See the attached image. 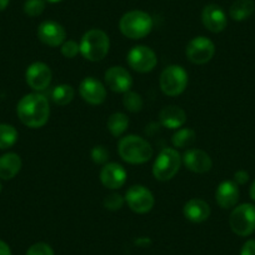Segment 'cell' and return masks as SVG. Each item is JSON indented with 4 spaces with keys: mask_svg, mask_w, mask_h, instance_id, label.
Here are the masks:
<instances>
[{
    "mask_svg": "<svg viewBox=\"0 0 255 255\" xmlns=\"http://www.w3.org/2000/svg\"><path fill=\"white\" fill-rule=\"evenodd\" d=\"M19 120L30 129H39L48 123L50 118V104L41 93H29L24 95L16 105Z\"/></svg>",
    "mask_w": 255,
    "mask_h": 255,
    "instance_id": "cell-1",
    "label": "cell"
},
{
    "mask_svg": "<svg viewBox=\"0 0 255 255\" xmlns=\"http://www.w3.org/2000/svg\"><path fill=\"white\" fill-rule=\"evenodd\" d=\"M118 153L125 163L139 165L150 160L153 156V148L146 139L130 134L119 139Z\"/></svg>",
    "mask_w": 255,
    "mask_h": 255,
    "instance_id": "cell-2",
    "label": "cell"
},
{
    "mask_svg": "<svg viewBox=\"0 0 255 255\" xmlns=\"http://www.w3.org/2000/svg\"><path fill=\"white\" fill-rule=\"evenodd\" d=\"M80 54L87 60L102 61L110 50L109 35L102 29H90L80 39Z\"/></svg>",
    "mask_w": 255,
    "mask_h": 255,
    "instance_id": "cell-3",
    "label": "cell"
},
{
    "mask_svg": "<svg viewBox=\"0 0 255 255\" xmlns=\"http://www.w3.org/2000/svg\"><path fill=\"white\" fill-rule=\"evenodd\" d=\"M153 18L143 10L128 11L119 20L122 34L131 40H139L148 36L153 30Z\"/></svg>",
    "mask_w": 255,
    "mask_h": 255,
    "instance_id": "cell-4",
    "label": "cell"
},
{
    "mask_svg": "<svg viewBox=\"0 0 255 255\" xmlns=\"http://www.w3.org/2000/svg\"><path fill=\"white\" fill-rule=\"evenodd\" d=\"M183 164L180 153L175 148H164L159 151L153 164V175L159 181L171 180Z\"/></svg>",
    "mask_w": 255,
    "mask_h": 255,
    "instance_id": "cell-5",
    "label": "cell"
},
{
    "mask_svg": "<svg viewBox=\"0 0 255 255\" xmlns=\"http://www.w3.org/2000/svg\"><path fill=\"white\" fill-rule=\"evenodd\" d=\"M189 77L186 70L181 65H169L161 72L159 85L161 92L168 97H178L185 92L188 87Z\"/></svg>",
    "mask_w": 255,
    "mask_h": 255,
    "instance_id": "cell-6",
    "label": "cell"
},
{
    "mask_svg": "<svg viewBox=\"0 0 255 255\" xmlns=\"http://www.w3.org/2000/svg\"><path fill=\"white\" fill-rule=\"evenodd\" d=\"M229 225L239 237H249L255 232V205L244 203L234 207L230 213Z\"/></svg>",
    "mask_w": 255,
    "mask_h": 255,
    "instance_id": "cell-7",
    "label": "cell"
},
{
    "mask_svg": "<svg viewBox=\"0 0 255 255\" xmlns=\"http://www.w3.org/2000/svg\"><path fill=\"white\" fill-rule=\"evenodd\" d=\"M125 203L129 209L136 214H146L150 212L155 204L153 193L146 186L136 184L130 186L125 193Z\"/></svg>",
    "mask_w": 255,
    "mask_h": 255,
    "instance_id": "cell-8",
    "label": "cell"
},
{
    "mask_svg": "<svg viewBox=\"0 0 255 255\" xmlns=\"http://www.w3.org/2000/svg\"><path fill=\"white\" fill-rule=\"evenodd\" d=\"M185 55L186 59L195 65L207 64L214 58L215 44L207 36H195L186 45Z\"/></svg>",
    "mask_w": 255,
    "mask_h": 255,
    "instance_id": "cell-9",
    "label": "cell"
},
{
    "mask_svg": "<svg viewBox=\"0 0 255 255\" xmlns=\"http://www.w3.org/2000/svg\"><path fill=\"white\" fill-rule=\"evenodd\" d=\"M127 61L129 67L135 72L150 73L155 69L158 64V56L155 51L146 45H136L129 50L127 55Z\"/></svg>",
    "mask_w": 255,
    "mask_h": 255,
    "instance_id": "cell-10",
    "label": "cell"
},
{
    "mask_svg": "<svg viewBox=\"0 0 255 255\" xmlns=\"http://www.w3.org/2000/svg\"><path fill=\"white\" fill-rule=\"evenodd\" d=\"M53 80L50 67L43 61H35L26 68L25 82L34 92L40 93L48 89Z\"/></svg>",
    "mask_w": 255,
    "mask_h": 255,
    "instance_id": "cell-11",
    "label": "cell"
},
{
    "mask_svg": "<svg viewBox=\"0 0 255 255\" xmlns=\"http://www.w3.org/2000/svg\"><path fill=\"white\" fill-rule=\"evenodd\" d=\"M105 87L118 94H125L133 87V77L129 70L120 65L110 67L104 73Z\"/></svg>",
    "mask_w": 255,
    "mask_h": 255,
    "instance_id": "cell-12",
    "label": "cell"
},
{
    "mask_svg": "<svg viewBox=\"0 0 255 255\" xmlns=\"http://www.w3.org/2000/svg\"><path fill=\"white\" fill-rule=\"evenodd\" d=\"M38 39L46 46L58 48L67 40V31L60 23L54 20H45L40 23L36 30Z\"/></svg>",
    "mask_w": 255,
    "mask_h": 255,
    "instance_id": "cell-13",
    "label": "cell"
},
{
    "mask_svg": "<svg viewBox=\"0 0 255 255\" xmlns=\"http://www.w3.org/2000/svg\"><path fill=\"white\" fill-rule=\"evenodd\" d=\"M79 95L90 105H100L107 99V87L94 77H87L80 82Z\"/></svg>",
    "mask_w": 255,
    "mask_h": 255,
    "instance_id": "cell-14",
    "label": "cell"
},
{
    "mask_svg": "<svg viewBox=\"0 0 255 255\" xmlns=\"http://www.w3.org/2000/svg\"><path fill=\"white\" fill-rule=\"evenodd\" d=\"M183 164L188 170L197 174H205L213 168V160L209 154L199 148H190L181 155Z\"/></svg>",
    "mask_w": 255,
    "mask_h": 255,
    "instance_id": "cell-15",
    "label": "cell"
},
{
    "mask_svg": "<svg viewBox=\"0 0 255 255\" xmlns=\"http://www.w3.org/2000/svg\"><path fill=\"white\" fill-rule=\"evenodd\" d=\"M202 23L210 33H222L228 25L227 14L217 4H208L202 11Z\"/></svg>",
    "mask_w": 255,
    "mask_h": 255,
    "instance_id": "cell-16",
    "label": "cell"
},
{
    "mask_svg": "<svg viewBox=\"0 0 255 255\" xmlns=\"http://www.w3.org/2000/svg\"><path fill=\"white\" fill-rule=\"evenodd\" d=\"M128 173L123 165L118 163H107L100 170V181L110 190H117L127 183Z\"/></svg>",
    "mask_w": 255,
    "mask_h": 255,
    "instance_id": "cell-17",
    "label": "cell"
},
{
    "mask_svg": "<svg viewBox=\"0 0 255 255\" xmlns=\"http://www.w3.org/2000/svg\"><path fill=\"white\" fill-rule=\"evenodd\" d=\"M240 199L239 185L234 180H224L215 190V202L222 209H232L237 207Z\"/></svg>",
    "mask_w": 255,
    "mask_h": 255,
    "instance_id": "cell-18",
    "label": "cell"
},
{
    "mask_svg": "<svg viewBox=\"0 0 255 255\" xmlns=\"http://www.w3.org/2000/svg\"><path fill=\"white\" fill-rule=\"evenodd\" d=\"M210 213L212 210H210L209 204L199 198H193V199L188 200L183 208V214L185 219L191 223H195V224L204 223L205 220L209 219Z\"/></svg>",
    "mask_w": 255,
    "mask_h": 255,
    "instance_id": "cell-19",
    "label": "cell"
},
{
    "mask_svg": "<svg viewBox=\"0 0 255 255\" xmlns=\"http://www.w3.org/2000/svg\"><path fill=\"white\" fill-rule=\"evenodd\" d=\"M159 120L164 128L176 130L186 123V113L178 105H166L159 112Z\"/></svg>",
    "mask_w": 255,
    "mask_h": 255,
    "instance_id": "cell-20",
    "label": "cell"
},
{
    "mask_svg": "<svg viewBox=\"0 0 255 255\" xmlns=\"http://www.w3.org/2000/svg\"><path fill=\"white\" fill-rule=\"evenodd\" d=\"M23 161L16 153H5L0 156V179L11 180L21 170Z\"/></svg>",
    "mask_w": 255,
    "mask_h": 255,
    "instance_id": "cell-21",
    "label": "cell"
},
{
    "mask_svg": "<svg viewBox=\"0 0 255 255\" xmlns=\"http://www.w3.org/2000/svg\"><path fill=\"white\" fill-rule=\"evenodd\" d=\"M255 10L253 0H235L229 9V15L233 20L243 21L249 18Z\"/></svg>",
    "mask_w": 255,
    "mask_h": 255,
    "instance_id": "cell-22",
    "label": "cell"
},
{
    "mask_svg": "<svg viewBox=\"0 0 255 255\" xmlns=\"http://www.w3.org/2000/svg\"><path fill=\"white\" fill-rule=\"evenodd\" d=\"M128 127H129V118L127 114L120 112L113 113L107 123L108 130L115 138H120L127 131Z\"/></svg>",
    "mask_w": 255,
    "mask_h": 255,
    "instance_id": "cell-23",
    "label": "cell"
},
{
    "mask_svg": "<svg viewBox=\"0 0 255 255\" xmlns=\"http://www.w3.org/2000/svg\"><path fill=\"white\" fill-rule=\"evenodd\" d=\"M197 140V134L190 128L176 129L171 136V144L175 149H186L191 146Z\"/></svg>",
    "mask_w": 255,
    "mask_h": 255,
    "instance_id": "cell-24",
    "label": "cell"
},
{
    "mask_svg": "<svg viewBox=\"0 0 255 255\" xmlns=\"http://www.w3.org/2000/svg\"><path fill=\"white\" fill-rule=\"evenodd\" d=\"M75 97V89L70 84H59L51 92V100L59 107L70 104Z\"/></svg>",
    "mask_w": 255,
    "mask_h": 255,
    "instance_id": "cell-25",
    "label": "cell"
},
{
    "mask_svg": "<svg viewBox=\"0 0 255 255\" xmlns=\"http://www.w3.org/2000/svg\"><path fill=\"white\" fill-rule=\"evenodd\" d=\"M19 134L10 124H0V150L11 148L18 141Z\"/></svg>",
    "mask_w": 255,
    "mask_h": 255,
    "instance_id": "cell-26",
    "label": "cell"
},
{
    "mask_svg": "<svg viewBox=\"0 0 255 255\" xmlns=\"http://www.w3.org/2000/svg\"><path fill=\"white\" fill-rule=\"evenodd\" d=\"M123 105H124V108L128 112L139 113L141 112L144 107L143 98L138 93L129 90V92H127L123 95Z\"/></svg>",
    "mask_w": 255,
    "mask_h": 255,
    "instance_id": "cell-27",
    "label": "cell"
},
{
    "mask_svg": "<svg viewBox=\"0 0 255 255\" xmlns=\"http://www.w3.org/2000/svg\"><path fill=\"white\" fill-rule=\"evenodd\" d=\"M45 5V0H25L23 9L26 15L31 16V18H35V16L41 15L44 13Z\"/></svg>",
    "mask_w": 255,
    "mask_h": 255,
    "instance_id": "cell-28",
    "label": "cell"
},
{
    "mask_svg": "<svg viewBox=\"0 0 255 255\" xmlns=\"http://www.w3.org/2000/svg\"><path fill=\"white\" fill-rule=\"evenodd\" d=\"M105 209L110 210V212H117L120 210L125 204V198L120 195L119 193H110L103 200Z\"/></svg>",
    "mask_w": 255,
    "mask_h": 255,
    "instance_id": "cell-29",
    "label": "cell"
},
{
    "mask_svg": "<svg viewBox=\"0 0 255 255\" xmlns=\"http://www.w3.org/2000/svg\"><path fill=\"white\" fill-rule=\"evenodd\" d=\"M60 53L64 58L74 59L78 54H80L79 43L75 40H65L60 45Z\"/></svg>",
    "mask_w": 255,
    "mask_h": 255,
    "instance_id": "cell-30",
    "label": "cell"
},
{
    "mask_svg": "<svg viewBox=\"0 0 255 255\" xmlns=\"http://www.w3.org/2000/svg\"><path fill=\"white\" fill-rule=\"evenodd\" d=\"M90 156H92V160L95 164L104 165V164L108 163V159H109V151L104 145H95L90 151Z\"/></svg>",
    "mask_w": 255,
    "mask_h": 255,
    "instance_id": "cell-31",
    "label": "cell"
},
{
    "mask_svg": "<svg viewBox=\"0 0 255 255\" xmlns=\"http://www.w3.org/2000/svg\"><path fill=\"white\" fill-rule=\"evenodd\" d=\"M25 255H54L53 248L46 243H35L26 250Z\"/></svg>",
    "mask_w": 255,
    "mask_h": 255,
    "instance_id": "cell-32",
    "label": "cell"
},
{
    "mask_svg": "<svg viewBox=\"0 0 255 255\" xmlns=\"http://www.w3.org/2000/svg\"><path fill=\"white\" fill-rule=\"evenodd\" d=\"M240 255H255V239H250L244 243L240 250Z\"/></svg>",
    "mask_w": 255,
    "mask_h": 255,
    "instance_id": "cell-33",
    "label": "cell"
},
{
    "mask_svg": "<svg viewBox=\"0 0 255 255\" xmlns=\"http://www.w3.org/2000/svg\"><path fill=\"white\" fill-rule=\"evenodd\" d=\"M234 181L238 185H244L249 181V174L245 170H238L234 174Z\"/></svg>",
    "mask_w": 255,
    "mask_h": 255,
    "instance_id": "cell-34",
    "label": "cell"
},
{
    "mask_svg": "<svg viewBox=\"0 0 255 255\" xmlns=\"http://www.w3.org/2000/svg\"><path fill=\"white\" fill-rule=\"evenodd\" d=\"M0 255H11L10 247L3 240H0Z\"/></svg>",
    "mask_w": 255,
    "mask_h": 255,
    "instance_id": "cell-35",
    "label": "cell"
},
{
    "mask_svg": "<svg viewBox=\"0 0 255 255\" xmlns=\"http://www.w3.org/2000/svg\"><path fill=\"white\" fill-rule=\"evenodd\" d=\"M249 195H250V198H252L253 202H255V180L253 181L252 185H250V189H249Z\"/></svg>",
    "mask_w": 255,
    "mask_h": 255,
    "instance_id": "cell-36",
    "label": "cell"
},
{
    "mask_svg": "<svg viewBox=\"0 0 255 255\" xmlns=\"http://www.w3.org/2000/svg\"><path fill=\"white\" fill-rule=\"evenodd\" d=\"M9 1H10V0H0V11L6 9V6L9 5Z\"/></svg>",
    "mask_w": 255,
    "mask_h": 255,
    "instance_id": "cell-37",
    "label": "cell"
},
{
    "mask_svg": "<svg viewBox=\"0 0 255 255\" xmlns=\"http://www.w3.org/2000/svg\"><path fill=\"white\" fill-rule=\"evenodd\" d=\"M45 1H48V3H59V1H61V0H45Z\"/></svg>",
    "mask_w": 255,
    "mask_h": 255,
    "instance_id": "cell-38",
    "label": "cell"
},
{
    "mask_svg": "<svg viewBox=\"0 0 255 255\" xmlns=\"http://www.w3.org/2000/svg\"><path fill=\"white\" fill-rule=\"evenodd\" d=\"M0 191H1V184H0Z\"/></svg>",
    "mask_w": 255,
    "mask_h": 255,
    "instance_id": "cell-39",
    "label": "cell"
}]
</instances>
